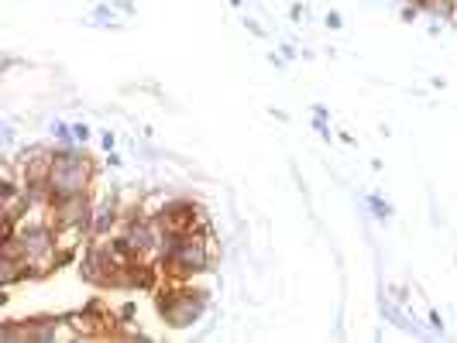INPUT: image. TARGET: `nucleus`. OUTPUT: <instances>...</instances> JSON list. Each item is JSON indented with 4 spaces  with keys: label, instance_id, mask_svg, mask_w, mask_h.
Instances as JSON below:
<instances>
[{
    "label": "nucleus",
    "instance_id": "8",
    "mask_svg": "<svg viewBox=\"0 0 457 343\" xmlns=\"http://www.w3.org/2000/svg\"><path fill=\"white\" fill-rule=\"evenodd\" d=\"M313 131L323 137V141H330V114H327V107H313Z\"/></svg>",
    "mask_w": 457,
    "mask_h": 343
},
{
    "label": "nucleus",
    "instance_id": "17",
    "mask_svg": "<svg viewBox=\"0 0 457 343\" xmlns=\"http://www.w3.org/2000/svg\"><path fill=\"white\" fill-rule=\"evenodd\" d=\"M244 28H248V31H251L255 38H265V28H261L258 21H251V18H248V21H244Z\"/></svg>",
    "mask_w": 457,
    "mask_h": 343
},
{
    "label": "nucleus",
    "instance_id": "15",
    "mask_svg": "<svg viewBox=\"0 0 457 343\" xmlns=\"http://www.w3.org/2000/svg\"><path fill=\"white\" fill-rule=\"evenodd\" d=\"M289 18L296 21V24H303V18H306V7H303V4H293V7H289Z\"/></svg>",
    "mask_w": 457,
    "mask_h": 343
},
{
    "label": "nucleus",
    "instance_id": "7",
    "mask_svg": "<svg viewBox=\"0 0 457 343\" xmlns=\"http://www.w3.org/2000/svg\"><path fill=\"white\" fill-rule=\"evenodd\" d=\"M364 206L372 210V216H375V220H389V216H392V203H389V199H382L378 192L364 196Z\"/></svg>",
    "mask_w": 457,
    "mask_h": 343
},
{
    "label": "nucleus",
    "instance_id": "6",
    "mask_svg": "<svg viewBox=\"0 0 457 343\" xmlns=\"http://www.w3.org/2000/svg\"><path fill=\"white\" fill-rule=\"evenodd\" d=\"M48 134H52V141L56 144H76V134H73V124H65V120H52L48 124Z\"/></svg>",
    "mask_w": 457,
    "mask_h": 343
},
{
    "label": "nucleus",
    "instance_id": "16",
    "mask_svg": "<svg viewBox=\"0 0 457 343\" xmlns=\"http://www.w3.org/2000/svg\"><path fill=\"white\" fill-rule=\"evenodd\" d=\"M426 323H430V329H434V333H440V337H443V320H440V312H430V320H426Z\"/></svg>",
    "mask_w": 457,
    "mask_h": 343
},
{
    "label": "nucleus",
    "instance_id": "10",
    "mask_svg": "<svg viewBox=\"0 0 457 343\" xmlns=\"http://www.w3.org/2000/svg\"><path fill=\"white\" fill-rule=\"evenodd\" d=\"M73 134H76V144H86V141L93 137V131H90V124H86V120L73 124Z\"/></svg>",
    "mask_w": 457,
    "mask_h": 343
},
{
    "label": "nucleus",
    "instance_id": "3",
    "mask_svg": "<svg viewBox=\"0 0 457 343\" xmlns=\"http://www.w3.org/2000/svg\"><path fill=\"white\" fill-rule=\"evenodd\" d=\"M152 216L162 230H193L196 220L203 216V206L196 199H186V196H165V203Z\"/></svg>",
    "mask_w": 457,
    "mask_h": 343
},
{
    "label": "nucleus",
    "instance_id": "11",
    "mask_svg": "<svg viewBox=\"0 0 457 343\" xmlns=\"http://www.w3.org/2000/svg\"><path fill=\"white\" fill-rule=\"evenodd\" d=\"M100 144H103V152H114V148H117V134L114 131H100Z\"/></svg>",
    "mask_w": 457,
    "mask_h": 343
},
{
    "label": "nucleus",
    "instance_id": "21",
    "mask_svg": "<svg viewBox=\"0 0 457 343\" xmlns=\"http://www.w3.org/2000/svg\"><path fill=\"white\" fill-rule=\"evenodd\" d=\"M231 4H234V7H241V4H244V0H231Z\"/></svg>",
    "mask_w": 457,
    "mask_h": 343
},
{
    "label": "nucleus",
    "instance_id": "1",
    "mask_svg": "<svg viewBox=\"0 0 457 343\" xmlns=\"http://www.w3.org/2000/svg\"><path fill=\"white\" fill-rule=\"evenodd\" d=\"M155 312L169 329H189L196 326L206 309H210V292L196 285V278L179 282V278H162V285L152 292Z\"/></svg>",
    "mask_w": 457,
    "mask_h": 343
},
{
    "label": "nucleus",
    "instance_id": "12",
    "mask_svg": "<svg viewBox=\"0 0 457 343\" xmlns=\"http://www.w3.org/2000/svg\"><path fill=\"white\" fill-rule=\"evenodd\" d=\"M323 24H327L330 31H340V28H344V18H340L337 11H327V18H323Z\"/></svg>",
    "mask_w": 457,
    "mask_h": 343
},
{
    "label": "nucleus",
    "instance_id": "18",
    "mask_svg": "<svg viewBox=\"0 0 457 343\" xmlns=\"http://www.w3.org/2000/svg\"><path fill=\"white\" fill-rule=\"evenodd\" d=\"M0 137H4V148L11 152V144H14V127H11V124H4V134H0Z\"/></svg>",
    "mask_w": 457,
    "mask_h": 343
},
{
    "label": "nucleus",
    "instance_id": "14",
    "mask_svg": "<svg viewBox=\"0 0 457 343\" xmlns=\"http://www.w3.org/2000/svg\"><path fill=\"white\" fill-rule=\"evenodd\" d=\"M103 165H107V169H120V165H124V158H120L117 152H107V158H103Z\"/></svg>",
    "mask_w": 457,
    "mask_h": 343
},
{
    "label": "nucleus",
    "instance_id": "20",
    "mask_svg": "<svg viewBox=\"0 0 457 343\" xmlns=\"http://www.w3.org/2000/svg\"><path fill=\"white\" fill-rule=\"evenodd\" d=\"M282 58H296V45H282Z\"/></svg>",
    "mask_w": 457,
    "mask_h": 343
},
{
    "label": "nucleus",
    "instance_id": "4",
    "mask_svg": "<svg viewBox=\"0 0 457 343\" xmlns=\"http://www.w3.org/2000/svg\"><path fill=\"white\" fill-rule=\"evenodd\" d=\"M90 28H120V18H117V7L114 4H97L86 18Z\"/></svg>",
    "mask_w": 457,
    "mask_h": 343
},
{
    "label": "nucleus",
    "instance_id": "19",
    "mask_svg": "<svg viewBox=\"0 0 457 343\" xmlns=\"http://www.w3.org/2000/svg\"><path fill=\"white\" fill-rule=\"evenodd\" d=\"M114 7L124 11V14H135V4H131V0H114Z\"/></svg>",
    "mask_w": 457,
    "mask_h": 343
},
{
    "label": "nucleus",
    "instance_id": "2",
    "mask_svg": "<svg viewBox=\"0 0 457 343\" xmlns=\"http://www.w3.org/2000/svg\"><path fill=\"white\" fill-rule=\"evenodd\" d=\"M76 275H80L86 285L114 288V282H117V275H120V261L114 258V250L107 248L103 237H90V241L80 248Z\"/></svg>",
    "mask_w": 457,
    "mask_h": 343
},
{
    "label": "nucleus",
    "instance_id": "5",
    "mask_svg": "<svg viewBox=\"0 0 457 343\" xmlns=\"http://www.w3.org/2000/svg\"><path fill=\"white\" fill-rule=\"evenodd\" d=\"M0 340L4 343H28V326H24V320H4V323H0Z\"/></svg>",
    "mask_w": 457,
    "mask_h": 343
},
{
    "label": "nucleus",
    "instance_id": "9",
    "mask_svg": "<svg viewBox=\"0 0 457 343\" xmlns=\"http://www.w3.org/2000/svg\"><path fill=\"white\" fill-rule=\"evenodd\" d=\"M117 320H120V323H135V320H138V302H124V305H120Z\"/></svg>",
    "mask_w": 457,
    "mask_h": 343
},
{
    "label": "nucleus",
    "instance_id": "13",
    "mask_svg": "<svg viewBox=\"0 0 457 343\" xmlns=\"http://www.w3.org/2000/svg\"><path fill=\"white\" fill-rule=\"evenodd\" d=\"M419 14H423V11H419L416 4H406V7H402V21H409V24H413Z\"/></svg>",
    "mask_w": 457,
    "mask_h": 343
}]
</instances>
